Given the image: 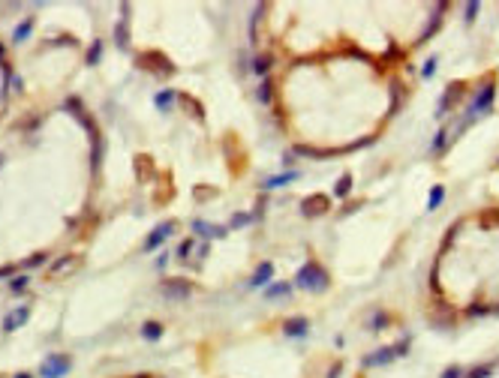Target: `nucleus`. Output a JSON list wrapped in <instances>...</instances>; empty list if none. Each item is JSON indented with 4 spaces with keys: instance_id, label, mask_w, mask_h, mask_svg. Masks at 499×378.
I'll return each mask as SVG.
<instances>
[{
    "instance_id": "nucleus-1",
    "label": "nucleus",
    "mask_w": 499,
    "mask_h": 378,
    "mask_svg": "<svg viewBox=\"0 0 499 378\" xmlns=\"http://www.w3.org/2000/svg\"><path fill=\"white\" fill-rule=\"evenodd\" d=\"M69 369V357H48L45 363H42V378H61L64 372Z\"/></svg>"
},
{
    "instance_id": "nucleus-2",
    "label": "nucleus",
    "mask_w": 499,
    "mask_h": 378,
    "mask_svg": "<svg viewBox=\"0 0 499 378\" xmlns=\"http://www.w3.org/2000/svg\"><path fill=\"white\" fill-rule=\"evenodd\" d=\"M322 279H325V276H322V273H319L313 264H307V267L301 270V276H298V282L304 285V288H319V285H322Z\"/></svg>"
},
{
    "instance_id": "nucleus-3",
    "label": "nucleus",
    "mask_w": 499,
    "mask_h": 378,
    "mask_svg": "<svg viewBox=\"0 0 499 378\" xmlns=\"http://www.w3.org/2000/svg\"><path fill=\"white\" fill-rule=\"evenodd\" d=\"M487 102H493V84H490V87H481V93L475 96V102H472L469 111H472V114H481V108H484Z\"/></svg>"
},
{
    "instance_id": "nucleus-4",
    "label": "nucleus",
    "mask_w": 499,
    "mask_h": 378,
    "mask_svg": "<svg viewBox=\"0 0 499 378\" xmlns=\"http://www.w3.org/2000/svg\"><path fill=\"white\" fill-rule=\"evenodd\" d=\"M27 312H31L27 306H21V309H15L12 315H6V321H3V327H6V330H15V327H18V324H21V321L27 318Z\"/></svg>"
},
{
    "instance_id": "nucleus-5",
    "label": "nucleus",
    "mask_w": 499,
    "mask_h": 378,
    "mask_svg": "<svg viewBox=\"0 0 499 378\" xmlns=\"http://www.w3.org/2000/svg\"><path fill=\"white\" fill-rule=\"evenodd\" d=\"M397 354V348H382L379 354H373V357H367V366H382V363H388L391 357Z\"/></svg>"
},
{
    "instance_id": "nucleus-6",
    "label": "nucleus",
    "mask_w": 499,
    "mask_h": 378,
    "mask_svg": "<svg viewBox=\"0 0 499 378\" xmlns=\"http://www.w3.org/2000/svg\"><path fill=\"white\" fill-rule=\"evenodd\" d=\"M442 378H460V369H457V366H451V369H448Z\"/></svg>"
},
{
    "instance_id": "nucleus-7",
    "label": "nucleus",
    "mask_w": 499,
    "mask_h": 378,
    "mask_svg": "<svg viewBox=\"0 0 499 378\" xmlns=\"http://www.w3.org/2000/svg\"><path fill=\"white\" fill-rule=\"evenodd\" d=\"M439 198H442V189H433V195H430V204H439Z\"/></svg>"
}]
</instances>
